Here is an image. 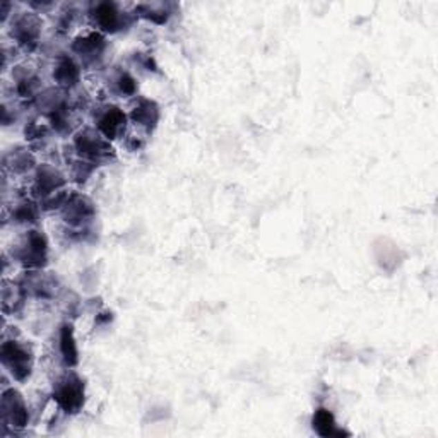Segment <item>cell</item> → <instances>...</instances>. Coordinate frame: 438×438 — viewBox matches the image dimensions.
<instances>
[{
	"mask_svg": "<svg viewBox=\"0 0 438 438\" xmlns=\"http://www.w3.org/2000/svg\"><path fill=\"white\" fill-rule=\"evenodd\" d=\"M2 363L16 377L17 380H24L31 372V354L26 347L21 346L16 341H6L2 344Z\"/></svg>",
	"mask_w": 438,
	"mask_h": 438,
	"instance_id": "6da1fadb",
	"label": "cell"
},
{
	"mask_svg": "<svg viewBox=\"0 0 438 438\" xmlns=\"http://www.w3.org/2000/svg\"><path fill=\"white\" fill-rule=\"evenodd\" d=\"M55 397L67 412H75L82 406V401H84V387H82V382L74 375L67 377L57 387Z\"/></svg>",
	"mask_w": 438,
	"mask_h": 438,
	"instance_id": "7a4b0ae2",
	"label": "cell"
},
{
	"mask_svg": "<svg viewBox=\"0 0 438 438\" xmlns=\"http://www.w3.org/2000/svg\"><path fill=\"white\" fill-rule=\"evenodd\" d=\"M2 415L3 423H9L12 426H24L28 423V409L24 401L14 389L6 390L2 396Z\"/></svg>",
	"mask_w": 438,
	"mask_h": 438,
	"instance_id": "3957f363",
	"label": "cell"
},
{
	"mask_svg": "<svg viewBox=\"0 0 438 438\" xmlns=\"http://www.w3.org/2000/svg\"><path fill=\"white\" fill-rule=\"evenodd\" d=\"M46 256V240L41 233L30 231L24 238V242L19 247V257L21 262L28 265H41Z\"/></svg>",
	"mask_w": 438,
	"mask_h": 438,
	"instance_id": "277c9868",
	"label": "cell"
},
{
	"mask_svg": "<svg viewBox=\"0 0 438 438\" xmlns=\"http://www.w3.org/2000/svg\"><path fill=\"white\" fill-rule=\"evenodd\" d=\"M39 24L33 14H23L16 23L12 24V37H16L21 45H35L38 39Z\"/></svg>",
	"mask_w": 438,
	"mask_h": 438,
	"instance_id": "5b68a950",
	"label": "cell"
},
{
	"mask_svg": "<svg viewBox=\"0 0 438 438\" xmlns=\"http://www.w3.org/2000/svg\"><path fill=\"white\" fill-rule=\"evenodd\" d=\"M95 19L102 30L115 31L120 24V12L115 3L102 2L95 7Z\"/></svg>",
	"mask_w": 438,
	"mask_h": 438,
	"instance_id": "8992f818",
	"label": "cell"
},
{
	"mask_svg": "<svg viewBox=\"0 0 438 438\" xmlns=\"http://www.w3.org/2000/svg\"><path fill=\"white\" fill-rule=\"evenodd\" d=\"M99 131L106 139H113L124 131L125 127V115L118 108H111L102 117L98 124Z\"/></svg>",
	"mask_w": 438,
	"mask_h": 438,
	"instance_id": "52a82bcc",
	"label": "cell"
},
{
	"mask_svg": "<svg viewBox=\"0 0 438 438\" xmlns=\"http://www.w3.org/2000/svg\"><path fill=\"white\" fill-rule=\"evenodd\" d=\"M53 77L59 81V84H75V81L79 79V67L70 59H62L59 66H57L55 73H53Z\"/></svg>",
	"mask_w": 438,
	"mask_h": 438,
	"instance_id": "ba28073f",
	"label": "cell"
},
{
	"mask_svg": "<svg viewBox=\"0 0 438 438\" xmlns=\"http://www.w3.org/2000/svg\"><path fill=\"white\" fill-rule=\"evenodd\" d=\"M60 346H62L64 360L67 365L77 363V347H75V341L73 336V329L69 325L62 327V336H60Z\"/></svg>",
	"mask_w": 438,
	"mask_h": 438,
	"instance_id": "9c48e42d",
	"label": "cell"
},
{
	"mask_svg": "<svg viewBox=\"0 0 438 438\" xmlns=\"http://www.w3.org/2000/svg\"><path fill=\"white\" fill-rule=\"evenodd\" d=\"M132 118H134L135 122H139L141 125H147V127H151V125L156 124L158 120L156 106H154V103L144 99V102H141V105H139L137 108L132 111Z\"/></svg>",
	"mask_w": 438,
	"mask_h": 438,
	"instance_id": "30bf717a",
	"label": "cell"
},
{
	"mask_svg": "<svg viewBox=\"0 0 438 438\" xmlns=\"http://www.w3.org/2000/svg\"><path fill=\"white\" fill-rule=\"evenodd\" d=\"M314 428L317 430L318 435L329 437L334 433L336 423H334V416L330 415L327 409H318L314 416Z\"/></svg>",
	"mask_w": 438,
	"mask_h": 438,
	"instance_id": "8fae6325",
	"label": "cell"
},
{
	"mask_svg": "<svg viewBox=\"0 0 438 438\" xmlns=\"http://www.w3.org/2000/svg\"><path fill=\"white\" fill-rule=\"evenodd\" d=\"M74 48L77 50L79 55H96V53L102 52L103 38L99 35L93 33L89 37L79 39V43H75Z\"/></svg>",
	"mask_w": 438,
	"mask_h": 438,
	"instance_id": "7c38bea8",
	"label": "cell"
},
{
	"mask_svg": "<svg viewBox=\"0 0 438 438\" xmlns=\"http://www.w3.org/2000/svg\"><path fill=\"white\" fill-rule=\"evenodd\" d=\"M120 89L125 95H132L135 91V81L128 74H124L120 77Z\"/></svg>",
	"mask_w": 438,
	"mask_h": 438,
	"instance_id": "4fadbf2b",
	"label": "cell"
}]
</instances>
